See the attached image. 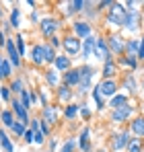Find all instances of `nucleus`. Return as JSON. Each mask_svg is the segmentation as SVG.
Here are the masks:
<instances>
[{
	"label": "nucleus",
	"mask_w": 144,
	"mask_h": 152,
	"mask_svg": "<svg viewBox=\"0 0 144 152\" xmlns=\"http://www.w3.org/2000/svg\"><path fill=\"white\" fill-rule=\"evenodd\" d=\"M80 115H82V117H91V111L87 109V105H84V107H80Z\"/></svg>",
	"instance_id": "obj_47"
},
{
	"label": "nucleus",
	"mask_w": 144,
	"mask_h": 152,
	"mask_svg": "<svg viewBox=\"0 0 144 152\" xmlns=\"http://www.w3.org/2000/svg\"><path fill=\"white\" fill-rule=\"evenodd\" d=\"M43 53H46V62H48V64H54V62H56V58H58V56H56V51H54V48L48 45V43H43Z\"/></svg>",
	"instance_id": "obj_25"
},
{
	"label": "nucleus",
	"mask_w": 144,
	"mask_h": 152,
	"mask_svg": "<svg viewBox=\"0 0 144 152\" xmlns=\"http://www.w3.org/2000/svg\"><path fill=\"white\" fill-rule=\"evenodd\" d=\"M87 4H89V2H84V0H76V2H68V4H66V8H64V12H66V15H74V12L82 10V8H84Z\"/></svg>",
	"instance_id": "obj_18"
},
{
	"label": "nucleus",
	"mask_w": 144,
	"mask_h": 152,
	"mask_svg": "<svg viewBox=\"0 0 144 152\" xmlns=\"http://www.w3.org/2000/svg\"><path fill=\"white\" fill-rule=\"evenodd\" d=\"M10 105H12V113H15V117H19L21 124H27V121H29V113H27V109L23 107V103L19 101V99H12Z\"/></svg>",
	"instance_id": "obj_11"
},
{
	"label": "nucleus",
	"mask_w": 144,
	"mask_h": 152,
	"mask_svg": "<svg viewBox=\"0 0 144 152\" xmlns=\"http://www.w3.org/2000/svg\"><path fill=\"white\" fill-rule=\"evenodd\" d=\"M126 51H128V56H138V51H140V41H136V39L126 41Z\"/></svg>",
	"instance_id": "obj_24"
},
{
	"label": "nucleus",
	"mask_w": 144,
	"mask_h": 152,
	"mask_svg": "<svg viewBox=\"0 0 144 152\" xmlns=\"http://www.w3.org/2000/svg\"><path fill=\"white\" fill-rule=\"evenodd\" d=\"M78 111H80V105H68V107L64 109V115H66L68 119H72V117H76Z\"/></svg>",
	"instance_id": "obj_32"
},
{
	"label": "nucleus",
	"mask_w": 144,
	"mask_h": 152,
	"mask_svg": "<svg viewBox=\"0 0 144 152\" xmlns=\"http://www.w3.org/2000/svg\"><path fill=\"white\" fill-rule=\"evenodd\" d=\"M39 29H41V33L46 35V37H56V31H58V21L56 19H43L41 23H39Z\"/></svg>",
	"instance_id": "obj_8"
},
{
	"label": "nucleus",
	"mask_w": 144,
	"mask_h": 152,
	"mask_svg": "<svg viewBox=\"0 0 144 152\" xmlns=\"http://www.w3.org/2000/svg\"><path fill=\"white\" fill-rule=\"evenodd\" d=\"M0 121H2L6 127H12V124L17 121V119H15L12 109H2V111H0Z\"/></svg>",
	"instance_id": "obj_17"
},
{
	"label": "nucleus",
	"mask_w": 144,
	"mask_h": 152,
	"mask_svg": "<svg viewBox=\"0 0 144 152\" xmlns=\"http://www.w3.org/2000/svg\"><path fill=\"white\" fill-rule=\"evenodd\" d=\"M95 56L99 60H103V62H111V51H109V45H107V41L105 39H97L95 41Z\"/></svg>",
	"instance_id": "obj_3"
},
{
	"label": "nucleus",
	"mask_w": 144,
	"mask_h": 152,
	"mask_svg": "<svg viewBox=\"0 0 144 152\" xmlns=\"http://www.w3.org/2000/svg\"><path fill=\"white\" fill-rule=\"evenodd\" d=\"M10 129H12V134H15V136H25V132H27L25 124H21L19 119H17V121L12 124V127H10Z\"/></svg>",
	"instance_id": "obj_30"
},
{
	"label": "nucleus",
	"mask_w": 144,
	"mask_h": 152,
	"mask_svg": "<svg viewBox=\"0 0 144 152\" xmlns=\"http://www.w3.org/2000/svg\"><path fill=\"white\" fill-rule=\"evenodd\" d=\"M19 23H21V10L19 8H12V12H10V27H19Z\"/></svg>",
	"instance_id": "obj_29"
},
{
	"label": "nucleus",
	"mask_w": 144,
	"mask_h": 152,
	"mask_svg": "<svg viewBox=\"0 0 144 152\" xmlns=\"http://www.w3.org/2000/svg\"><path fill=\"white\" fill-rule=\"evenodd\" d=\"M123 84H126V88H128L130 93H134V91H136V80H134V76H132V74L126 76V82H123Z\"/></svg>",
	"instance_id": "obj_40"
},
{
	"label": "nucleus",
	"mask_w": 144,
	"mask_h": 152,
	"mask_svg": "<svg viewBox=\"0 0 144 152\" xmlns=\"http://www.w3.org/2000/svg\"><path fill=\"white\" fill-rule=\"evenodd\" d=\"M130 129H132L136 136H144V117H136V119L130 124Z\"/></svg>",
	"instance_id": "obj_21"
},
{
	"label": "nucleus",
	"mask_w": 144,
	"mask_h": 152,
	"mask_svg": "<svg viewBox=\"0 0 144 152\" xmlns=\"http://www.w3.org/2000/svg\"><path fill=\"white\" fill-rule=\"evenodd\" d=\"M25 142H27V144H33V129H31V127H29V129H27V132H25Z\"/></svg>",
	"instance_id": "obj_45"
},
{
	"label": "nucleus",
	"mask_w": 144,
	"mask_h": 152,
	"mask_svg": "<svg viewBox=\"0 0 144 152\" xmlns=\"http://www.w3.org/2000/svg\"><path fill=\"white\" fill-rule=\"evenodd\" d=\"M113 72H115V64H113V60H111V62H105V66H103V72H101V74L105 76V78H109V76H113Z\"/></svg>",
	"instance_id": "obj_31"
},
{
	"label": "nucleus",
	"mask_w": 144,
	"mask_h": 152,
	"mask_svg": "<svg viewBox=\"0 0 144 152\" xmlns=\"http://www.w3.org/2000/svg\"><path fill=\"white\" fill-rule=\"evenodd\" d=\"M95 41H97V39L93 37V35L84 39V43H82V58H89V56L95 51Z\"/></svg>",
	"instance_id": "obj_19"
},
{
	"label": "nucleus",
	"mask_w": 144,
	"mask_h": 152,
	"mask_svg": "<svg viewBox=\"0 0 144 152\" xmlns=\"http://www.w3.org/2000/svg\"><path fill=\"white\" fill-rule=\"evenodd\" d=\"M123 27H126L128 31H136V29L140 27V12H138V10H130V12L126 15Z\"/></svg>",
	"instance_id": "obj_12"
},
{
	"label": "nucleus",
	"mask_w": 144,
	"mask_h": 152,
	"mask_svg": "<svg viewBox=\"0 0 144 152\" xmlns=\"http://www.w3.org/2000/svg\"><path fill=\"white\" fill-rule=\"evenodd\" d=\"M43 134H41V129H37V132H33V144H43Z\"/></svg>",
	"instance_id": "obj_43"
},
{
	"label": "nucleus",
	"mask_w": 144,
	"mask_h": 152,
	"mask_svg": "<svg viewBox=\"0 0 144 152\" xmlns=\"http://www.w3.org/2000/svg\"><path fill=\"white\" fill-rule=\"evenodd\" d=\"M46 80H48L51 86H56V84H58V70H51V68H49L48 72H46Z\"/></svg>",
	"instance_id": "obj_34"
},
{
	"label": "nucleus",
	"mask_w": 144,
	"mask_h": 152,
	"mask_svg": "<svg viewBox=\"0 0 144 152\" xmlns=\"http://www.w3.org/2000/svg\"><path fill=\"white\" fill-rule=\"evenodd\" d=\"M93 74H95V70L91 68V66H82L80 68V93H84V91H89V86H91V78H93Z\"/></svg>",
	"instance_id": "obj_5"
},
{
	"label": "nucleus",
	"mask_w": 144,
	"mask_h": 152,
	"mask_svg": "<svg viewBox=\"0 0 144 152\" xmlns=\"http://www.w3.org/2000/svg\"><path fill=\"white\" fill-rule=\"evenodd\" d=\"M4 50H6V53H8V62H10L12 66H21V56H19V51H17L15 39H6Z\"/></svg>",
	"instance_id": "obj_7"
},
{
	"label": "nucleus",
	"mask_w": 144,
	"mask_h": 152,
	"mask_svg": "<svg viewBox=\"0 0 144 152\" xmlns=\"http://www.w3.org/2000/svg\"><path fill=\"white\" fill-rule=\"evenodd\" d=\"M15 45H17L19 56L23 58V56H25V41H23V37H21V35H19V37H15Z\"/></svg>",
	"instance_id": "obj_39"
},
{
	"label": "nucleus",
	"mask_w": 144,
	"mask_h": 152,
	"mask_svg": "<svg viewBox=\"0 0 144 152\" xmlns=\"http://www.w3.org/2000/svg\"><path fill=\"white\" fill-rule=\"evenodd\" d=\"M72 29H74V33H76L78 39H87V37H91V33H93V29H91V25H89L87 21H76V23L72 25Z\"/></svg>",
	"instance_id": "obj_9"
},
{
	"label": "nucleus",
	"mask_w": 144,
	"mask_h": 152,
	"mask_svg": "<svg viewBox=\"0 0 144 152\" xmlns=\"http://www.w3.org/2000/svg\"><path fill=\"white\" fill-rule=\"evenodd\" d=\"M64 50L68 56H76L78 51H82V45H80V39L76 37V35H70V37H66L64 39Z\"/></svg>",
	"instance_id": "obj_6"
},
{
	"label": "nucleus",
	"mask_w": 144,
	"mask_h": 152,
	"mask_svg": "<svg viewBox=\"0 0 144 152\" xmlns=\"http://www.w3.org/2000/svg\"><path fill=\"white\" fill-rule=\"evenodd\" d=\"M128 105V99L123 97V95H115L113 99H111V107L113 109H121V107H126Z\"/></svg>",
	"instance_id": "obj_26"
},
{
	"label": "nucleus",
	"mask_w": 144,
	"mask_h": 152,
	"mask_svg": "<svg viewBox=\"0 0 144 152\" xmlns=\"http://www.w3.org/2000/svg\"><path fill=\"white\" fill-rule=\"evenodd\" d=\"M78 146L82 148L84 152H89L91 148V142H89V127H84L82 132H80V138H78Z\"/></svg>",
	"instance_id": "obj_22"
},
{
	"label": "nucleus",
	"mask_w": 144,
	"mask_h": 152,
	"mask_svg": "<svg viewBox=\"0 0 144 152\" xmlns=\"http://www.w3.org/2000/svg\"><path fill=\"white\" fill-rule=\"evenodd\" d=\"M128 144H130V132H120V134L113 136L111 148L113 150H123V148H128Z\"/></svg>",
	"instance_id": "obj_10"
},
{
	"label": "nucleus",
	"mask_w": 144,
	"mask_h": 152,
	"mask_svg": "<svg viewBox=\"0 0 144 152\" xmlns=\"http://www.w3.org/2000/svg\"><path fill=\"white\" fill-rule=\"evenodd\" d=\"M10 91H12V93H19V95H21V93L25 91V88H23V80H21V78H15V80L10 82Z\"/></svg>",
	"instance_id": "obj_35"
},
{
	"label": "nucleus",
	"mask_w": 144,
	"mask_h": 152,
	"mask_svg": "<svg viewBox=\"0 0 144 152\" xmlns=\"http://www.w3.org/2000/svg\"><path fill=\"white\" fill-rule=\"evenodd\" d=\"M128 152H142V140H130L128 144Z\"/></svg>",
	"instance_id": "obj_33"
},
{
	"label": "nucleus",
	"mask_w": 144,
	"mask_h": 152,
	"mask_svg": "<svg viewBox=\"0 0 144 152\" xmlns=\"http://www.w3.org/2000/svg\"><path fill=\"white\" fill-rule=\"evenodd\" d=\"M43 121H48L49 126H54L56 121H58V115H56V109L54 107H43Z\"/></svg>",
	"instance_id": "obj_20"
},
{
	"label": "nucleus",
	"mask_w": 144,
	"mask_h": 152,
	"mask_svg": "<svg viewBox=\"0 0 144 152\" xmlns=\"http://www.w3.org/2000/svg\"><path fill=\"white\" fill-rule=\"evenodd\" d=\"M97 88H99V93H101L103 97H115V93H118V82L111 80V78H105V80H101V82L97 84Z\"/></svg>",
	"instance_id": "obj_2"
},
{
	"label": "nucleus",
	"mask_w": 144,
	"mask_h": 152,
	"mask_svg": "<svg viewBox=\"0 0 144 152\" xmlns=\"http://www.w3.org/2000/svg\"><path fill=\"white\" fill-rule=\"evenodd\" d=\"M58 97H60V101H70V97H72V93H70V86H66V84H64V86H60V88H58Z\"/></svg>",
	"instance_id": "obj_27"
},
{
	"label": "nucleus",
	"mask_w": 144,
	"mask_h": 152,
	"mask_svg": "<svg viewBox=\"0 0 144 152\" xmlns=\"http://www.w3.org/2000/svg\"><path fill=\"white\" fill-rule=\"evenodd\" d=\"M126 15H128V12H126V8H123V4L113 2L111 8H109V15H107V23H109V25H123Z\"/></svg>",
	"instance_id": "obj_1"
},
{
	"label": "nucleus",
	"mask_w": 144,
	"mask_h": 152,
	"mask_svg": "<svg viewBox=\"0 0 144 152\" xmlns=\"http://www.w3.org/2000/svg\"><path fill=\"white\" fill-rule=\"evenodd\" d=\"M10 62L8 60H2V66H0V78H10Z\"/></svg>",
	"instance_id": "obj_28"
},
{
	"label": "nucleus",
	"mask_w": 144,
	"mask_h": 152,
	"mask_svg": "<svg viewBox=\"0 0 144 152\" xmlns=\"http://www.w3.org/2000/svg\"><path fill=\"white\" fill-rule=\"evenodd\" d=\"M93 99H95V103H97V107H99V109H103V107H105L103 97H101V93H99V88H97V86H95V91H93Z\"/></svg>",
	"instance_id": "obj_41"
},
{
	"label": "nucleus",
	"mask_w": 144,
	"mask_h": 152,
	"mask_svg": "<svg viewBox=\"0 0 144 152\" xmlns=\"http://www.w3.org/2000/svg\"><path fill=\"white\" fill-rule=\"evenodd\" d=\"M39 129H41L43 136H48V134H49V124H48V121H43V119H39Z\"/></svg>",
	"instance_id": "obj_44"
},
{
	"label": "nucleus",
	"mask_w": 144,
	"mask_h": 152,
	"mask_svg": "<svg viewBox=\"0 0 144 152\" xmlns=\"http://www.w3.org/2000/svg\"><path fill=\"white\" fill-rule=\"evenodd\" d=\"M31 62H33L35 66H41V64L46 62V53H43V43H39V45H35V48L31 50Z\"/></svg>",
	"instance_id": "obj_14"
},
{
	"label": "nucleus",
	"mask_w": 144,
	"mask_h": 152,
	"mask_svg": "<svg viewBox=\"0 0 144 152\" xmlns=\"http://www.w3.org/2000/svg\"><path fill=\"white\" fill-rule=\"evenodd\" d=\"M142 86H144V80H142Z\"/></svg>",
	"instance_id": "obj_51"
},
{
	"label": "nucleus",
	"mask_w": 144,
	"mask_h": 152,
	"mask_svg": "<svg viewBox=\"0 0 144 152\" xmlns=\"http://www.w3.org/2000/svg\"><path fill=\"white\" fill-rule=\"evenodd\" d=\"M54 66H56V70H60V72H68V70H70V58H68V56H58L56 62H54Z\"/></svg>",
	"instance_id": "obj_16"
},
{
	"label": "nucleus",
	"mask_w": 144,
	"mask_h": 152,
	"mask_svg": "<svg viewBox=\"0 0 144 152\" xmlns=\"http://www.w3.org/2000/svg\"><path fill=\"white\" fill-rule=\"evenodd\" d=\"M130 115H132V105L128 103V105L121 107V109H113V115H111V117H113V121H126Z\"/></svg>",
	"instance_id": "obj_15"
},
{
	"label": "nucleus",
	"mask_w": 144,
	"mask_h": 152,
	"mask_svg": "<svg viewBox=\"0 0 144 152\" xmlns=\"http://www.w3.org/2000/svg\"><path fill=\"white\" fill-rule=\"evenodd\" d=\"M107 45H109V51L111 53H123L126 51V41L121 39L118 33H113V35L107 37Z\"/></svg>",
	"instance_id": "obj_4"
},
{
	"label": "nucleus",
	"mask_w": 144,
	"mask_h": 152,
	"mask_svg": "<svg viewBox=\"0 0 144 152\" xmlns=\"http://www.w3.org/2000/svg\"><path fill=\"white\" fill-rule=\"evenodd\" d=\"M74 148H76V142H74V140H68V142L62 146V150H60V152H74Z\"/></svg>",
	"instance_id": "obj_42"
},
{
	"label": "nucleus",
	"mask_w": 144,
	"mask_h": 152,
	"mask_svg": "<svg viewBox=\"0 0 144 152\" xmlns=\"http://www.w3.org/2000/svg\"><path fill=\"white\" fill-rule=\"evenodd\" d=\"M121 64L123 66H130V68H136L138 66V60L134 56H126V58H121Z\"/></svg>",
	"instance_id": "obj_38"
},
{
	"label": "nucleus",
	"mask_w": 144,
	"mask_h": 152,
	"mask_svg": "<svg viewBox=\"0 0 144 152\" xmlns=\"http://www.w3.org/2000/svg\"><path fill=\"white\" fill-rule=\"evenodd\" d=\"M56 148H58V142H56V140H51V142H49V152L56 150Z\"/></svg>",
	"instance_id": "obj_48"
},
{
	"label": "nucleus",
	"mask_w": 144,
	"mask_h": 152,
	"mask_svg": "<svg viewBox=\"0 0 144 152\" xmlns=\"http://www.w3.org/2000/svg\"><path fill=\"white\" fill-rule=\"evenodd\" d=\"M60 45V41H58V37H51V48H58Z\"/></svg>",
	"instance_id": "obj_49"
},
{
	"label": "nucleus",
	"mask_w": 144,
	"mask_h": 152,
	"mask_svg": "<svg viewBox=\"0 0 144 152\" xmlns=\"http://www.w3.org/2000/svg\"><path fill=\"white\" fill-rule=\"evenodd\" d=\"M0 146L4 148V152H15V146H12V142L8 140L6 132H2V129H0Z\"/></svg>",
	"instance_id": "obj_23"
},
{
	"label": "nucleus",
	"mask_w": 144,
	"mask_h": 152,
	"mask_svg": "<svg viewBox=\"0 0 144 152\" xmlns=\"http://www.w3.org/2000/svg\"><path fill=\"white\" fill-rule=\"evenodd\" d=\"M0 17H2V10H0Z\"/></svg>",
	"instance_id": "obj_50"
},
{
	"label": "nucleus",
	"mask_w": 144,
	"mask_h": 152,
	"mask_svg": "<svg viewBox=\"0 0 144 152\" xmlns=\"http://www.w3.org/2000/svg\"><path fill=\"white\" fill-rule=\"evenodd\" d=\"M19 97H21V103H23V107L25 109H29V107H31V95H29V91H27V88H25L23 93H21V95H19Z\"/></svg>",
	"instance_id": "obj_36"
},
{
	"label": "nucleus",
	"mask_w": 144,
	"mask_h": 152,
	"mask_svg": "<svg viewBox=\"0 0 144 152\" xmlns=\"http://www.w3.org/2000/svg\"><path fill=\"white\" fill-rule=\"evenodd\" d=\"M64 84H66V86L80 84V68H70V70L64 74Z\"/></svg>",
	"instance_id": "obj_13"
},
{
	"label": "nucleus",
	"mask_w": 144,
	"mask_h": 152,
	"mask_svg": "<svg viewBox=\"0 0 144 152\" xmlns=\"http://www.w3.org/2000/svg\"><path fill=\"white\" fill-rule=\"evenodd\" d=\"M138 58H140V60H144V37L140 39V51H138Z\"/></svg>",
	"instance_id": "obj_46"
},
{
	"label": "nucleus",
	"mask_w": 144,
	"mask_h": 152,
	"mask_svg": "<svg viewBox=\"0 0 144 152\" xmlns=\"http://www.w3.org/2000/svg\"><path fill=\"white\" fill-rule=\"evenodd\" d=\"M10 93H12L10 86H2V88H0V99H2L4 103H10L12 101V99H10Z\"/></svg>",
	"instance_id": "obj_37"
}]
</instances>
